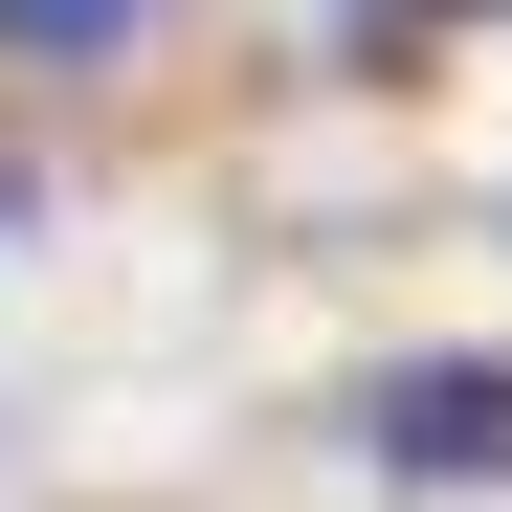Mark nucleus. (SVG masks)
<instances>
[{
	"mask_svg": "<svg viewBox=\"0 0 512 512\" xmlns=\"http://www.w3.org/2000/svg\"><path fill=\"white\" fill-rule=\"evenodd\" d=\"M134 23H156V0H0V45H23V67H112Z\"/></svg>",
	"mask_w": 512,
	"mask_h": 512,
	"instance_id": "obj_2",
	"label": "nucleus"
},
{
	"mask_svg": "<svg viewBox=\"0 0 512 512\" xmlns=\"http://www.w3.org/2000/svg\"><path fill=\"white\" fill-rule=\"evenodd\" d=\"M446 23H512V0H446Z\"/></svg>",
	"mask_w": 512,
	"mask_h": 512,
	"instance_id": "obj_3",
	"label": "nucleus"
},
{
	"mask_svg": "<svg viewBox=\"0 0 512 512\" xmlns=\"http://www.w3.org/2000/svg\"><path fill=\"white\" fill-rule=\"evenodd\" d=\"M357 446H379V490H490L512 468V357H401L357 401Z\"/></svg>",
	"mask_w": 512,
	"mask_h": 512,
	"instance_id": "obj_1",
	"label": "nucleus"
}]
</instances>
